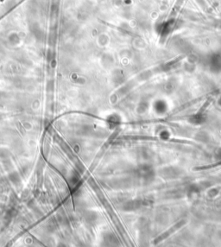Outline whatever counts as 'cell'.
<instances>
[{
	"label": "cell",
	"mask_w": 221,
	"mask_h": 247,
	"mask_svg": "<svg viewBox=\"0 0 221 247\" xmlns=\"http://www.w3.org/2000/svg\"><path fill=\"white\" fill-rule=\"evenodd\" d=\"M183 224H184V223H183V221H180V222H179V223H176V224H175V225L174 226V227L170 228V229H169L168 231H167V232H166V233H164L162 234V236H160L158 239H156V242H158V241L163 240L164 239L168 238V236H169V235L172 233H174V232L177 231V230H178L180 227H181V226H182Z\"/></svg>",
	"instance_id": "1"
},
{
	"label": "cell",
	"mask_w": 221,
	"mask_h": 247,
	"mask_svg": "<svg viewBox=\"0 0 221 247\" xmlns=\"http://www.w3.org/2000/svg\"><path fill=\"white\" fill-rule=\"evenodd\" d=\"M221 165V161L218 162L217 163H213V164H210V165H207V166H201V167H199V168H196L194 169L195 170H202V169H212V168H214V167H218Z\"/></svg>",
	"instance_id": "2"
}]
</instances>
